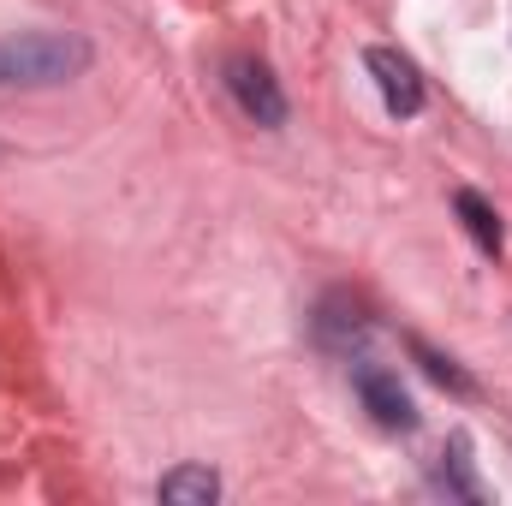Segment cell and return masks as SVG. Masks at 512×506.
I'll return each mask as SVG.
<instances>
[{"label":"cell","mask_w":512,"mask_h":506,"mask_svg":"<svg viewBox=\"0 0 512 506\" xmlns=\"http://www.w3.org/2000/svg\"><path fill=\"white\" fill-rule=\"evenodd\" d=\"M90 60H96V48L78 30H18V36H0V90L6 84H18V90L72 84L90 72Z\"/></svg>","instance_id":"cell-1"},{"label":"cell","mask_w":512,"mask_h":506,"mask_svg":"<svg viewBox=\"0 0 512 506\" xmlns=\"http://www.w3.org/2000/svg\"><path fill=\"white\" fill-rule=\"evenodd\" d=\"M227 90H233V102H239V114L256 120V126H286V96H280V84H274V72L251 60V54H233L227 60Z\"/></svg>","instance_id":"cell-2"},{"label":"cell","mask_w":512,"mask_h":506,"mask_svg":"<svg viewBox=\"0 0 512 506\" xmlns=\"http://www.w3.org/2000/svg\"><path fill=\"white\" fill-rule=\"evenodd\" d=\"M364 66H370V78H376V90H382L387 114H399V120L423 114V78H417V66H411L399 48H370Z\"/></svg>","instance_id":"cell-3"},{"label":"cell","mask_w":512,"mask_h":506,"mask_svg":"<svg viewBox=\"0 0 512 506\" xmlns=\"http://www.w3.org/2000/svg\"><path fill=\"white\" fill-rule=\"evenodd\" d=\"M352 381H358L364 411H370L382 429H417V405H411V393L399 387V376H393V370H382V364H358V370H352Z\"/></svg>","instance_id":"cell-4"},{"label":"cell","mask_w":512,"mask_h":506,"mask_svg":"<svg viewBox=\"0 0 512 506\" xmlns=\"http://www.w3.org/2000/svg\"><path fill=\"white\" fill-rule=\"evenodd\" d=\"M364 334H370V316H364L346 292H328V298L316 304V340H322L328 352H346V358H352V346H364Z\"/></svg>","instance_id":"cell-5"},{"label":"cell","mask_w":512,"mask_h":506,"mask_svg":"<svg viewBox=\"0 0 512 506\" xmlns=\"http://www.w3.org/2000/svg\"><path fill=\"white\" fill-rule=\"evenodd\" d=\"M215 495H221V477L209 465H179V471L161 477V501L167 506H209Z\"/></svg>","instance_id":"cell-6"},{"label":"cell","mask_w":512,"mask_h":506,"mask_svg":"<svg viewBox=\"0 0 512 506\" xmlns=\"http://www.w3.org/2000/svg\"><path fill=\"white\" fill-rule=\"evenodd\" d=\"M453 209H459L465 233H471V239H477L483 251H489V256L501 251V215H495V209H489V203H483L477 191H459V197H453Z\"/></svg>","instance_id":"cell-7"},{"label":"cell","mask_w":512,"mask_h":506,"mask_svg":"<svg viewBox=\"0 0 512 506\" xmlns=\"http://www.w3.org/2000/svg\"><path fill=\"white\" fill-rule=\"evenodd\" d=\"M435 489H447V495H459V501H483V489H477V477H471V459H465V441H453V453H441Z\"/></svg>","instance_id":"cell-8"},{"label":"cell","mask_w":512,"mask_h":506,"mask_svg":"<svg viewBox=\"0 0 512 506\" xmlns=\"http://www.w3.org/2000/svg\"><path fill=\"white\" fill-rule=\"evenodd\" d=\"M411 352H417V364L441 381V387H453V393H471V376H465L453 358H441V352H435V346H423V340H411Z\"/></svg>","instance_id":"cell-9"}]
</instances>
